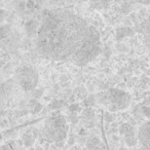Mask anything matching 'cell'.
<instances>
[{
    "label": "cell",
    "mask_w": 150,
    "mask_h": 150,
    "mask_svg": "<svg viewBox=\"0 0 150 150\" xmlns=\"http://www.w3.org/2000/svg\"><path fill=\"white\" fill-rule=\"evenodd\" d=\"M36 50L44 59L83 67L101 54L100 35L86 20L69 9L46 11L36 35Z\"/></svg>",
    "instance_id": "6da1fadb"
},
{
    "label": "cell",
    "mask_w": 150,
    "mask_h": 150,
    "mask_svg": "<svg viewBox=\"0 0 150 150\" xmlns=\"http://www.w3.org/2000/svg\"><path fill=\"white\" fill-rule=\"evenodd\" d=\"M69 127L63 114L56 112L46 118L42 129L43 137L50 143L63 142L67 138Z\"/></svg>",
    "instance_id": "7a4b0ae2"
},
{
    "label": "cell",
    "mask_w": 150,
    "mask_h": 150,
    "mask_svg": "<svg viewBox=\"0 0 150 150\" xmlns=\"http://www.w3.org/2000/svg\"><path fill=\"white\" fill-rule=\"evenodd\" d=\"M98 102L107 107L109 112H117L129 108L131 105V95L119 88H109L97 96Z\"/></svg>",
    "instance_id": "3957f363"
},
{
    "label": "cell",
    "mask_w": 150,
    "mask_h": 150,
    "mask_svg": "<svg viewBox=\"0 0 150 150\" xmlns=\"http://www.w3.org/2000/svg\"><path fill=\"white\" fill-rule=\"evenodd\" d=\"M16 80L26 93L34 92L39 81V75L32 65L24 63L16 70Z\"/></svg>",
    "instance_id": "277c9868"
},
{
    "label": "cell",
    "mask_w": 150,
    "mask_h": 150,
    "mask_svg": "<svg viewBox=\"0 0 150 150\" xmlns=\"http://www.w3.org/2000/svg\"><path fill=\"white\" fill-rule=\"evenodd\" d=\"M139 142L143 147L150 149V119L144 121L138 129Z\"/></svg>",
    "instance_id": "5b68a950"
},
{
    "label": "cell",
    "mask_w": 150,
    "mask_h": 150,
    "mask_svg": "<svg viewBox=\"0 0 150 150\" xmlns=\"http://www.w3.org/2000/svg\"><path fill=\"white\" fill-rule=\"evenodd\" d=\"M81 121L86 127L90 129V127H94L95 123H96V114H95V111L92 108H90V107L83 109L81 114Z\"/></svg>",
    "instance_id": "8992f818"
},
{
    "label": "cell",
    "mask_w": 150,
    "mask_h": 150,
    "mask_svg": "<svg viewBox=\"0 0 150 150\" xmlns=\"http://www.w3.org/2000/svg\"><path fill=\"white\" fill-rule=\"evenodd\" d=\"M88 150H107L104 143L98 137H91L86 143Z\"/></svg>",
    "instance_id": "52a82bcc"
},
{
    "label": "cell",
    "mask_w": 150,
    "mask_h": 150,
    "mask_svg": "<svg viewBox=\"0 0 150 150\" xmlns=\"http://www.w3.org/2000/svg\"><path fill=\"white\" fill-rule=\"evenodd\" d=\"M135 31L129 27H119L116 29V33H115V38L117 41H120L121 39L127 37V36H133Z\"/></svg>",
    "instance_id": "ba28073f"
},
{
    "label": "cell",
    "mask_w": 150,
    "mask_h": 150,
    "mask_svg": "<svg viewBox=\"0 0 150 150\" xmlns=\"http://www.w3.org/2000/svg\"><path fill=\"white\" fill-rule=\"evenodd\" d=\"M35 136L36 133H33V129H29L25 134L22 136V142H23L24 146L27 148H30L35 142Z\"/></svg>",
    "instance_id": "9c48e42d"
},
{
    "label": "cell",
    "mask_w": 150,
    "mask_h": 150,
    "mask_svg": "<svg viewBox=\"0 0 150 150\" xmlns=\"http://www.w3.org/2000/svg\"><path fill=\"white\" fill-rule=\"evenodd\" d=\"M40 24L38 22L31 20V21H28L27 24L25 25V31L28 34V36H34L37 35L38 29H39Z\"/></svg>",
    "instance_id": "30bf717a"
},
{
    "label": "cell",
    "mask_w": 150,
    "mask_h": 150,
    "mask_svg": "<svg viewBox=\"0 0 150 150\" xmlns=\"http://www.w3.org/2000/svg\"><path fill=\"white\" fill-rule=\"evenodd\" d=\"M137 32L150 36V15L147 19H145L140 24H138L137 25Z\"/></svg>",
    "instance_id": "8fae6325"
},
{
    "label": "cell",
    "mask_w": 150,
    "mask_h": 150,
    "mask_svg": "<svg viewBox=\"0 0 150 150\" xmlns=\"http://www.w3.org/2000/svg\"><path fill=\"white\" fill-rule=\"evenodd\" d=\"M139 106L141 108L142 113H143L144 118H146L147 120L150 119V96L147 97L142 103H140Z\"/></svg>",
    "instance_id": "7c38bea8"
},
{
    "label": "cell",
    "mask_w": 150,
    "mask_h": 150,
    "mask_svg": "<svg viewBox=\"0 0 150 150\" xmlns=\"http://www.w3.org/2000/svg\"><path fill=\"white\" fill-rule=\"evenodd\" d=\"M119 133L120 135H122L123 137L127 135H131V134H135L136 133V129L129 123H123L119 127Z\"/></svg>",
    "instance_id": "4fadbf2b"
},
{
    "label": "cell",
    "mask_w": 150,
    "mask_h": 150,
    "mask_svg": "<svg viewBox=\"0 0 150 150\" xmlns=\"http://www.w3.org/2000/svg\"><path fill=\"white\" fill-rule=\"evenodd\" d=\"M90 5L93 8L103 9V8H107L109 3H108V0H91Z\"/></svg>",
    "instance_id": "5bb4252c"
},
{
    "label": "cell",
    "mask_w": 150,
    "mask_h": 150,
    "mask_svg": "<svg viewBox=\"0 0 150 150\" xmlns=\"http://www.w3.org/2000/svg\"><path fill=\"white\" fill-rule=\"evenodd\" d=\"M123 140H125V143L127 144V146H129V147H133V146H135L136 144H137V142L139 141L138 133L125 136V137H123Z\"/></svg>",
    "instance_id": "9a60e30c"
},
{
    "label": "cell",
    "mask_w": 150,
    "mask_h": 150,
    "mask_svg": "<svg viewBox=\"0 0 150 150\" xmlns=\"http://www.w3.org/2000/svg\"><path fill=\"white\" fill-rule=\"evenodd\" d=\"M28 106H29L32 114H36V113H38L39 111H41V109H42L41 104H40L36 99H32V100H30Z\"/></svg>",
    "instance_id": "2e32d148"
},
{
    "label": "cell",
    "mask_w": 150,
    "mask_h": 150,
    "mask_svg": "<svg viewBox=\"0 0 150 150\" xmlns=\"http://www.w3.org/2000/svg\"><path fill=\"white\" fill-rule=\"evenodd\" d=\"M0 150H21L19 143L16 141H8L1 146Z\"/></svg>",
    "instance_id": "e0dca14e"
},
{
    "label": "cell",
    "mask_w": 150,
    "mask_h": 150,
    "mask_svg": "<svg viewBox=\"0 0 150 150\" xmlns=\"http://www.w3.org/2000/svg\"><path fill=\"white\" fill-rule=\"evenodd\" d=\"M117 50H119V52H127L129 50V47H127L125 44H123V43H119V44H117Z\"/></svg>",
    "instance_id": "ac0fdd59"
},
{
    "label": "cell",
    "mask_w": 150,
    "mask_h": 150,
    "mask_svg": "<svg viewBox=\"0 0 150 150\" xmlns=\"http://www.w3.org/2000/svg\"><path fill=\"white\" fill-rule=\"evenodd\" d=\"M104 118H105V120H106L107 122H111V121L114 119V117H113L112 114L109 112V113H105V117H104Z\"/></svg>",
    "instance_id": "d6986e66"
},
{
    "label": "cell",
    "mask_w": 150,
    "mask_h": 150,
    "mask_svg": "<svg viewBox=\"0 0 150 150\" xmlns=\"http://www.w3.org/2000/svg\"><path fill=\"white\" fill-rule=\"evenodd\" d=\"M137 2L141 3V4H144V5H149L150 4V0H136Z\"/></svg>",
    "instance_id": "ffe728a7"
},
{
    "label": "cell",
    "mask_w": 150,
    "mask_h": 150,
    "mask_svg": "<svg viewBox=\"0 0 150 150\" xmlns=\"http://www.w3.org/2000/svg\"><path fill=\"white\" fill-rule=\"evenodd\" d=\"M146 15H147V11H146L145 8H143V9H141V11H140V18L146 17Z\"/></svg>",
    "instance_id": "44dd1931"
},
{
    "label": "cell",
    "mask_w": 150,
    "mask_h": 150,
    "mask_svg": "<svg viewBox=\"0 0 150 150\" xmlns=\"http://www.w3.org/2000/svg\"><path fill=\"white\" fill-rule=\"evenodd\" d=\"M146 42H148V50H149V56H150V36L148 38V40H146Z\"/></svg>",
    "instance_id": "7402d4cb"
},
{
    "label": "cell",
    "mask_w": 150,
    "mask_h": 150,
    "mask_svg": "<svg viewBox=\"0 0 150 150\" xmlns=\"http://www.w3.org/2000/svg\"><path fill=\"white\" fill-rule=\"evenodd\" d=\"M35 150H43V149H42V148H40V147H38V148H36Z\"/></svg>",
    "instance_id": "603a6c76"
}]
</instances>
